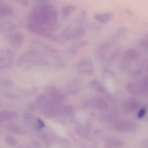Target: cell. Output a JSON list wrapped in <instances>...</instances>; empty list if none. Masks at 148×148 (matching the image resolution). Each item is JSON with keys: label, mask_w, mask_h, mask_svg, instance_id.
Returning <instances> with one entry per match:
<instances>
[{"label": "cell", "mask_w": 148, "mask_h": 148, "mask_svg": "<svg viewBox=\"0 0 148 148\" xmlns=\"http://www.w3.org/2000/svg\"><path fill=\"white\" fill-rule=\"evenodd\" d=\"M29 108L36 109L46 117L53 118L60 116H65L72 112L71 106L64 105L62 102L57 101L45 93L39 95L31 104Z\"/></svg>", "instance_id": "obj_1"}, {"label": "cell", "mask_w": 148, "mask_h": 148, "mask_svg": "<svg viewBox=\"0 0 148 148\" xmlns=\"http://www.w3.org/2000/svg\"><path fill=\"white\" fill-rule=\"evenodd\" d=\"M58 20V13L51 5L46 3L36 5L31 12L29 21L42 25L54 26Z\"/></svg>", "instance_id": "obj_2"}, {"label": "cell", "mask_w": 148, "mask_h": 148, "mask_svg": "<svg viewBox=\"0 0 148 148\" xmlns=\"http://www.w3.org/2000/svg\"><path fill=\"white\" fill-rule=\"evenodd\" d=\"M47 61L39 53L31 51L22 54L17 60V65L20 68H29L34 66H45Z\"/></svg>", "instance_id": "obj_3"}, {"label": "cell", "mask_w": 148, "mask_h": 148, "mask_svg": "<svg viewBox=\"0 0 148 148\" xmlns=\"http://www.w3.org/2000/svg\"><path fill=\"white\" fill-rule=\"evenodd\" d=\"M16 55V52L11 49H3L0 51V72L10 68Z\"/></svg>", "instance_id": "obj_4"}, {"label": "cell", "mask_w": 148, "mask_h": 148, "mask_svg": "<svg viewBox=\"0 0 148 148\" xmlns=\"http://www.w3.org/2000/svg\"><path fill=\"white\" fill-rule=\"evenodd\" d=\"M75 66L77 72L80 75H92L95 71L92 60L87 57L80 58L76 63Z\"/></svg>", "instance_id": "obj_5"}, {"label": "cell", "mask_w": 148, "mask_h": 148, "mask_svg": "<svg viewBox=\"0 0 148 148\" xmlns=\"http://www.w3.org/2000/svg\"><path fill=\"white\" fill-rule=\"evenodd\" d=\"M27 27L30 31L36 35L43 36L46 38H54V35L49 31V29L45 25L28 22Z\"/></svg>", "instance_id": "obj_6"}, {"label": "cell", "mask_w": 148, "mask_h": 148, "mask_svg": "<svg viewBox=\"0 0 148 148\" xmlns=\"http://www.w3.org/2000/svg\"><path fill=\"white\" fill-rule=\"evenodd\" d=\"M140 106V103L132 98L124 99L121 103L122 112L124 113H131L137 110Z\"/></svg>", "instance_id": "obj_7"}, {"label": "cell", "mask_w": 148, "mask_h": 148, "mask_svg": "<svg viewBox=\"0 0 148 148\" xmlns=\"http://www.w3.org/2000/svg\"><path fill=\"white\" fill-rule=\"evenodd\" d=\"M114 129L124 132H132L136 130V124L128 120H121L116 121L113 125Z\"/></svg>", "instance_id": "obj_8"}, {"label": "cell", "mask_w": 148, "mask_h": 148, "mask_svg": "<svg viewBox=\"0 0 148 148\" xmlns=\"http://www.w3.org/2000/svg\"><path fill=\"white\" fill-rule=\"evenodd\" d=\"M45 90L46 95L57 101L62 102L65 99V95L64 94L55 86H47L45 88Z\"/></svg>", "instance_id": "obj_9"}, {"label": "cell", "mask_w": 148, "mask_h": 148, "mask_svg": "<svg viewBox=\"0 0 148 148\" xmlns=\"http://www.w3.org/2000/svg\"><path fill=\"white\" fill-rule=\"evenodd\" d=\"M85 35L86 31L83 28H79L72 31H65L62 33V38L68 40H79L82 39Z\"/></svg>", "instance_id": "obj_10"}, {"label": "cell", "mask_w": 148, "mask_h": 148, "mask_svg": "<svg viewBox=\"0 0 148 148\" xmlns=\"http://www.w3.org/2000/svg\"><path fill=\"white\" fill-rule=\"evenodd\" d=\"M9 42L10 45L15 49L20 48L24 42V34L18 31L12 33L9 36Z\"/></svg>", "instance_id": "obj_11"}, {"label": "cell", "mask_w": 148, "mask_h": 148, "mask_svg": "<svg viewBox=\"0 0 148 148\" xmlns=\"http://www.w3.org/2000/svg\"><path fill=\"white\" fill-rule=\"evenodd\" d=\"M18 117V113L13 110L5 109L0 111V124L16 120Z\"/></svg>", "instance_id": "obj_12"}, {"label": "cell", "mask_w": 148, "mask_h": 148, "mask_svg": "<svg viewBox=\"0 0 148 148\" xmlns=\"http://www.w3.org/2000/svg\"><path fill=\"white\" fill-rule=\"evenodd\" d=\"M140 53L135 48H128L125 50L123 56L122 60L123 62L130 63L139 58Z\"/></svg>", "instance_id": "obj_13"}, {"label": "cell", "mask_w": 148, "mask_h": 148, "mask_svg": "<svg viewBox=\"0 0 148 148\" xmlns=\"http://www.w3.org/2000/svg\"><path fill=\"white\" fill-rule=\"evenodd\" d=\"M91 107L100 110H105L108 109L109 104L108 102L102 97H96L91 98L90 101Z\"/></svg>", "instance_id": "obj_14"}, {"label": "cell", "mask_w": 148, "mask_h": 148, "mask_svg": "<svg viewBox=\"0 0 148 148\" xmlns=\"http://www.w3.org/2000/svg\"><path fill=\"white\" fill-rule=\"evenodd\" d=\"M114 17V14L110 12H101L95 14L93 16V19L96 21L105 24L110 21Z\"/></svg>", "instance_id": "obj_15"}, {"label": "cell", "mask_w": 148, "mask_h": 148, "mask_svg": "<svg viewBox=\"0 0 148 148\" xmlns=\"http://www.w3.org/2000/svg\"><path fill=\"white\" fill-rule=\"evenodd\" d=\"M5 128L13 134L25 135L27 133V130L24 127L14 123H8L5 125Z\"/></svg>", "instance_id": "obj_16"}, {"label": "cell", "mask_w": 148, "mask_h": 148, "mask_svg": "<svg viewBox=\"0 0 148 148\" xmlns=\"http://www.w3.org/2000/svg\"><path fill=\"white\" fill-rule=\"evenodd\" d=\"M139 95L148 97V76L136 82Z\"/></svg>", "instance_id": "obj_17"}, {"label": "cell", "mask_w": 148, "mask_h": 148, "mask_svg": "<svg viewBox=\"0 0 148 148\" xmlns=\"http://www.w3.org/2000/svg\"><path fill=\"white\" fill-rule=\"evenodd\" d=\"M90 87L93 90L97 91L98 92H99L101 94H106L108 92V90L98 80H97V79L92 80L90 83Z\"/></svg>", "instance_id": "obj_18"}, {"label": "cell", "mask_w": 148, "mask_h": 148, "mask_svg": "<svg viewBox=\"0 0 148 148\" xmlns=\"http://www.w3.org/2000/svg\"><path fill=\"white\" fill-rule=\"evenodd\" d=\"M105 146L107 148H121L124 146V142L119 139L109 138L105 141Z\"/></svg>", "instance_id": "obj_19"}, {"label": "cell", "mask_w": 148, "mask_h": 148, "mask_svg": "<svg viewBox=\"0 0 148 148\" xmlns=\"http://www.w3.org/2000/svg\"><path fill=\"white\" fill-rule=\"evenodd\" d=\"M77 10L76 6L73 5H66L64 6L61 9V14L62 17L65 18L69 17L71 13Z\"/></svg>", "instance_id": "obj_20"}, {"label": "cell", "mask_w": 148, "mask_h": 148, "mask_svg": "<svg viewBox=\"0 0 148 148\" xmlns=\"http://www.w3.org/2000/svg\"><path fill=\"white\" fill-rule=\"evenodd\" d=\"M127 91L132 95L137 96L139 95L138 88L136 82H130L126 84Z\"/></svg>", "instance_id": "obj_21"}, {"label": "cell", "mask_w": 148, "mask_h": 148, "mask_svg": "<svg viewBox=\"0 0 148 148\" xmlns=\"http://www.w3.org/2000/svg\"><path fill=\"white\" fill-rule=\"evenodd\" d=\"M13 8L5 3H0V13L5 16H10L13 14Z\"/></svg>", "instance_id": "obj_22"}, {"label": "cell", "mask_w": 148, "mask_h": 148, "mask_svg": "<svg viewBox=\"0 0 148 148\" xmlns=\"http://www.w3.org/2000/svg\"><path fill=\"white\" fill-rule=\"evenodd\" d=\"M79 82L77 80L75 79L72 80L68 85V90L71 94H75L79 90Z\"/></svg>", "instance_id": "obj_23"}, {"label": "cell", "mask_w": 148, "mask_h": 148, "mask_svg": "<svg viewBox=\"0 0 148 148\" xmlns=\"http://www.w3.org/2000/svg\"><path fill=\"white\" fill-rule=\"evenodd\" d=\"M5 143L9 146L13 147L17 145L18 141L15 136L10 134H6L4 138Z\"/></svg>", "instance_id": "obj_24"}, {"label": "cell", "mask_w": 148, "mask_h": 148, "mask_svg": "<svg viewBox=\"0 0 148 148\" xmlns=\"http://www.w3.org/2000/svg\"><path fill=\"white\" fill-rule=\"evenodd\" d=\"M13 86L14 83L11 80L6 78H0V87L11 89Z\"/></svg>", "instance_id": "obj_25"}, {"label": "cell", "mask_w": 148, "mask_h": 148, "mask_svg": "<svg viewBox=\"0 0 148 148\" xmlns=\"http://www.w3.org/2000/svg\"><path fill=\"white\" fill-rule=\"evenodd\" d=\"M142 70L140 68H138V69H135L132 70L129 73V75L131 77L136 78L139 76L140 75H142Z\"/></svg>", "instance_id": "obj_26"}, {"label": "cell", "mask_w": 148, "mask_h": 148, "mask_svg": "<svg viewBox=\"0 0 148 148\" xmlns=\"http://www.w3.org/2000/svg\"><path fill=\"white\" fill-rule=\"evenodd\" d=\"M120 50H116L110 56V57H109L108 60L111 61V62H113L117 58V57H119L120 55Z\"/></svg>", "instance_id": "obj_27"}, {"label": "cell", "mask_w": 148, "mask_h": 148, "mask_svg": "<svg viewBox=\"0 0 148 148\" xmlns=\"http://www.w3.org/2000/svg\"><path fill=\"white\" fill-rule=\"evenodd\" d=\"M145 112H146V110H145V109H141L139 111V112H138V117L139 119L143 117V116H144L145 114Z\"/></svg>", "instance_id": "obj_28"}, {"label": "cell", "mask_w": 148, "mask_h": 148, "mask_svg": "<svg viewBox=\"0 0 148 148\" xmlns=\"http://www.w3.org/2000/svg\"><path fill=\"white\" fill-rule=\"evenodd\" d=\"M21 3L24 6H27L28 5V0H20Z\"/></svg>", "instance_id": "obj_29"}, {"label": "cell", "mask_w": 148, "mask_h": 148, "mask_svg": "<svg viewBox=\"0 0 148 148\" xmlns=\"http://www.w3.org/2000/svg\"><path fill=\"white\" fill-rule=\"evenodd\" d=\"M17 148H31L29 146H21L18 147Z\"/></svg>", "instance_id": "obj_30"}, {"label": "cell", "mask_w": 148, "mask_h": 148, "mask_svg": "<svg viewBox=\"0 0 148 148\" xmlns=\"http://www.w3.org/2000/svg\"><path fill=\"white\" fill-rule=\"evenodd\" d=\"M39 1H46V0H39Z\"/></svg>", "instance_id": "obj_31"}]
</instances>
